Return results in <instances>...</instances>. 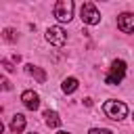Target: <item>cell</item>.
I'll use <instances>...</instances> for the list:
<instances>
[{
  "label": "cell",
  "mask_w": 134,
  "mask_h": 134,
  "mask_svg": "<svg viewBox=\"0 0 134 134\" xmlns=\"http://www.w3.org/2000/svg\"><path fill=\"white\" fill-rule=\"evenodd\" d=\"M124 75H126V63L119 59V61H113V63H111V69H109L105 82L111 84V86H115V84H119V82L124 80Z\"/></svg>",
  "instance_id": "3"
},
{
  "label": "cell",
  "mask_w": 134,
  "mask_h": 134,
  "mask_svg": "<svg viewBox=\"0 0 134 134\" xmlns=\"http://www.w3.org/2000/svg\"><path fill=\"white\" fill-rule=\"evenodd\" d=\"M25 71L29 73V75H34L36 80H38V84H44L46 82V73H44V69H40V67H36V65H25Z\"/></svg>",
  "instance_id": "9"
},
{
  "label": "cell",
  "mask_w": 134,
  "mask_h": 134,
  "mask_svg": "<svg viewBox=\"0 0 134 134\" xmlns=\"http://www.w3.org/2000/svg\"><path fill=\"white\" fill-rule=\"evenodd\" d=\"M73 8H75V4L71 2V0H59L57 4H54V17L61 21V23H69L71 19H73Z\"/></svg>",
  "instance_id": "2"
},
{
  "label": "cell",
  "mask_w": 134,
  "mask_h": 134,
  "mask_svg": "<svg viewBox=\"0 0 134 134\" xmlns=\"http://www.w3.org/2000/svg\"><path fill=\"white\" fill-rule=\"evenodd\" d=\"M31 134H36V132H31Z\"/></svg>",
  "instance_id": "17"
},
{
  "label": "cell",
  "mask_w": 134,
  "mask_h": 134,
  "mask_svg": "<svg viewBox=\"0 0 134 134\" xmlns=\"http://www.w3.org/2000/svg\"><path fill=\"white\" fill-rule=\"evenodd\" d=\"M23 130H25V115L15 113L13 119H10V132H13V134H21Z\"/></svg>",
  "instance_id": "8"
},
{
  "label": "cell",
  "mask_w": 134,
  "mask_h": 134,
  "mask_svg": "<svg viewBox=\"0 0 134 134\" xmlns=\"http://www.w3.org/2000/svg\"><path fill=\"white\" fill-rule=\"evenodd\" d=\"M57 134H69V132H63V130H61V132H57Z\"/></svg>",
  "instance_id": "16"
},
{
  "label": "cell",
  "mask_w": 134,
  "mask_h": 134,
  "mask_svg": "<svg viewBox=\"0 0 134 134\" xmlns=\"http://www.w3.org/2000/svg\"><path fill=\"white\" fill-rule=\"evenodd\" d=\"M2 67H4L6 71H13V69H15V67H13V65H10V63H8L6 59H2Z\"/></svg>",
  "instance_id": "14"
},
{
  "label": "cell",
  "mask_w": 134,
  "mask_h": 134,
  "mask_svg": "<svg viewBox=\"0 0 134 134\" xmlns=\"http://www.w3.org/2000/svg\"><path fill=\"white\" fill-rule=\"evenodd\" d=\"M2 88H4V90H10V84H8V80H2Z\"/></svg>",
  "instance_id": "15"
},
{
  "label": "cell",
  "mask_w": 134,
  "mask_h": 134,
  "mask_svg": "<svg viewBox=\"0 0 134 134\" xmlns=\"http://www.w3.org/2000/svg\"><path fill=\"white\" fill-rule=\"evenodd\" d=\"M21 100H23L25 109H29V111H36V109L40 107V96H38V92H34V90H25V92L21 94Z\"/></svg>",
  "instance_id": "7"
},
{
  "label": "cell",
  "mask_w": 134,
  "mask_h": 134,
  "mask_svg": "<svg viewBox=\"0 0 134 134\" xmlns=\"http://www.w3.org/2000/svg\"><path fill=\"white\" fill-rule=\"evenodd\" d=\"M46 40H48L52 46H63V44L67 42V34H65V29H63V27L52 25V27H48V29H46Z\"/></svg>",
  "instance_id": "5"
},
{
  "label": "cell",
  "mask_w": 134,
  "mask_h": 134,
  "mask_svg": "<svg viewBox=\"0 0 134 134\" xmlns=\"http://www.w3.org/2000/svg\"><path fill=\"white\" fill-rule=\"evenodd\" d=\"M44 121H46V126H50V128H59L61 126V117L57 115V111H44Z\"/></svg>",
  "instance_id": "10"
},
{
  "label": "cell",
  "mask_w": 134,
  "mask_h": 134,
  "mask_svg": "<svg viewBox=\"0 0 134 134\" xmlns=\"http://www.w3.org/2000/svg\"><path fill=\"white\" fill-rule=\"evenodd\" d=\"M103 111H105V115L109 117V119H115V121H119V119H124L126 115H128V105L126 103H121V100H107L105 105H103Z\"/></svg>",
  "instance_id": "1"
},
{
  "label": "cell",
  "mask_w": 134,
  "mask_h": 134,
  "mask_svg": "<svg viewBox=\"0 0 134 134\" xmlns=\"http://www.w3.org/2000/svg\"><path fill=\"white\" fill-rule=\"evenodd\" d=\"M77 86H80V84H77V80H75V77H65L61 88H63V92H65V94H71V92H75V90H77Z\"/></svg>",
  "instance_id": "11"
},
{
  "label": "cell",
  "mask_w": 134,
  "mask_h": 134,
  "mask_svg": "<svg viewBox=\"0 0 134 134\" xmlns=\"http://www.w3.org/2000/svg\"><path fill=\"white\" fill-rule=\"evenodd\" d=\"M132 117H134V115H132Z\"/></svg>",
  "instance_id": "18"
},
{
  "label": "cell",
  "mask_w": 134,
  "mask_h": 134,
  "mask_svg": "<svg viewBox=\"0 0 134 134\" xmlns=\"http://www.w3.org/2000/svg\"><path fill=\"white\" fill-rule=\"evenodd\" d=\"M117 27L124 34H134V15L132 13H121L117 17Z\"/></svg>",
  "instance_id": "6"
},
{
  "label": "cell",
  "mask_w": 134,
  "mask_h": 134,
  "mask_svg": "<svg viewBox=\"0 0 134 134\" xmlns=\"http://www.w3.org/2000/svg\"><path fill=\"white\" fill-rule=\"evenodd\" d=\"M2 36H4V40H6V42H15V31H13L10 27H6Z\"/></svg>",
  "instance_id": "12"
},
{
  "label": "cell",
  "mask_w": 134,
  "mask_h": 134,
  "mask_svg": "<svg viewBox=\"0 0 134 134\" xmlns=\"http://www.w3.org/2000/svg\"><path fill=\"white\" fill-rule=\"evenodd\" d=\"M80 17H82V21H84L86 25H96V23L100 21V13L96 10V6H94L92 2H84V4H82Z\"/></svg>",
  "instance_id": "4"
},
{
  "label": "cell",
  "mask_w": 134,
  "mask_h": 134,
  "mask_svg": "<svg viewBox=\"0 0 134 134\" xmlns=\"http://www.w3.org/2000/svg\"><path fill=\"white\" fill-rule=\"evenodd\" d=\"M88 134H113L111 130H105V128H92Z\"/></svg>",
  "instance_id": "13"
}]
</instances>
